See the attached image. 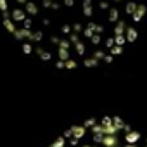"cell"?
<instances>
[{
  "mask_svg": "<svg viewBox=\"0 0 147 147\" xmlns=\"http://www.w3.org/2000/svg\"><path fill=\"white\" fill-rule=\"evenodd\" d=\"M138 138H140V133H138V131H130V133L126 135V142H128V144H135Z\"/></svg>",
  "mask_w": 147,
  "mask_h": 147,
  "instance_id": "cell-1",
  "label": "cell"
},
{
  "mask_svg": "<svg viewBox=\"0 0 147 147\" xmlns=\"http://www.w3.org/2000/svg\"><path fill=\"white\" fill-rule=\"evenodd\" d=\"M144 14H145V7H144V5H140V7L135 11V14H133V19H135V21H140V19L144 18Z\"/></svg>",
  "mask_w": 147,
  "mask_h": 147,
  "instance_id": "cell-2",
  "label": "cell"
},
{
  "mask_svg": "<svg viewBox=\"0 0 147 147\" xmlns=\"http://www.w3.org/2000/svg\"><path fill=\"white\" fill-rule=\"evenodd\" d=\"M102 142H104L106 145H116V144H118V138H116L114 135H113V137H109V135H107V137H104V138H102Z\"/></svg>",
  "mask_w": 147,
  "mask_h": 147,
  "instance_id": "cell-3",
  "label": "cell"
},
{
  "mask_svg": "<svg viewBox=\"0 0 147 147\" xmlns=\"http://www.w3.org/2000/svg\"><path fill=\"white\" fill-rule=\"evenodd\" d=\"M73 133H75V137L78 138L80 135H83V133H85V128H83V126H75V128H73Z\"/></svg>",
  "mask_w": 147,
  "mask_h": 147,
  "instance_id": "cell-4",
  "label": "cell"
},
{
  "mask_svg": "<svg viewBox=\"0 0 147 147\" xmlns=\"http://www.w3.org/2000/svg\"><path fill=\"white\" fill-rule=\"evenodd\" d=\"M135 38H137V31H135V30H130V31H128V40L133 42Z\"/></svg>",
  "mask_w": 147,
  "mask_h": 147,
  "instance_id": "cell-5",
  "label": "cell"
},
{
  "mask_svg": "<svg viewBox=\"0 0 147 147\" xmlns=\"http://www.w3.org/2000/svg\"><path fill=\"white\" fill-rule=\"evenodd\" d=\"M121 31H123V24L119 23V24H118V33H121Z\"/></svg>",
  "mask_w": 147,
  "mask_h": 147,
  "instance_id": "cell-6",
  "label": "cell"
},
{
  "mask_svg": "<svg viewBox=\"0 0 147 147\" xmlns=\"http://www.w3.org/2000/svg\"><path fill=\"white\" fill-rule=\"evenodd\" d=\"M0 5H2V9H5V0H0Z\"/></svg>",
  "mask_w": 147,
  "mask_h": 147,
  "instance_id": "cell-7",
  "label": "cell"
},
{
  "mask_svg": "<svg viewBox=\"0 0 147 147\" xmlns=\"http://www.w3.org/2000/svg\"><path fill=\"white\" fill-rule=\"evenodd\" d=\"M126 147H135V145H133V144H128V145H126Z\"/></svg>",
  "mask_w": 147,
  "mask_h": 147,
  "instance_id": "cell-8",
  "label": "cell"
}]
</instances>
